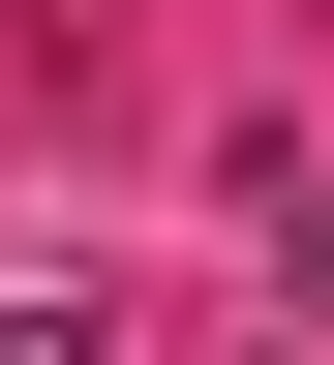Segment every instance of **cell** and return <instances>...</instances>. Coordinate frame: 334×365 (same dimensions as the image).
I'll use <instances>...</instances> for the list:
<instances>
[{"label":"cell","instance_id":"6da1fadb","mask_svg":"<svg viewBox=\"0 0 334 365\" xmlns=\"http://www.w3.org/2000/svg\"><path fill=\"white\" fill-rule=\"evenodd\" d=\"M0 365H91V335H61V304H0Z\"/></svg>","mask_w":334,"mask_h":365}]
</instances>
